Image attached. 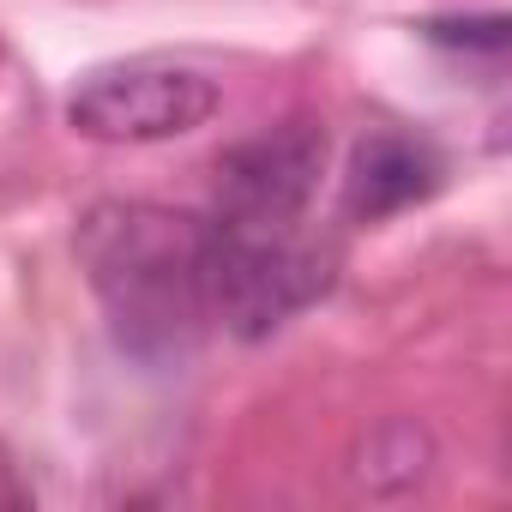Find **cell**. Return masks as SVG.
<instances>
[{"mask_svg":"<svg viewBox=\"0 0 512 512\" xmlns=\"http://www.w3.org/2000/svg\"><path fill=\"white\" fill-rule=\"evenodd\" d=\"M332 247L296 223H223L211 217L205 302L211 320L235 338H266L332 290Z\"/></svg>","mask_w":512,"mask_h":512,"instance_id":"cell-2","label":"cell"},{"mask_svg":"<svg viewBox=\"0 0 512 512\" xmlns=\"http://www.w3.org/2000/svg\"><path fill=\"white\" fill-rule=\"evenodd\" d=\"M217 115V85L199 67L181 61H115V67H91L73 97H67V121L85 139L103 145H157V139H181L193 127H205Z\"/></svg>","mask_w":512,"mask_h":512,"instance_id":"cell-3","label":"cell"},{"mask_svg":"<svg viewBox=\"0 0 512 512\" xmlns=\"http://www.w3.org/2000/svg\"><path fill=\"white\" fill-rule=\"evenodd\" d=\"M326 133L314 121H284L211 163V193L223 223H296L320 187Z\"/></svg>","mask_w":512,"mask_h":512,"instance_id":"cell-4","label":"cell"},{"mask_svg":"<svg viewBox=\"0 0 512 512\" xmlns=\"http://www.w3.org/2000/svg\"><path fill=\"white\" fill-rule=\"evenodd\" d=\"M205 253L211 217L145 199H103L79 223V260L91 272V290L103 296L121 344L139 356H181L211 326Z\"/></svg>","mask_w":512,"mask_h":512,"instance_id":"cell-1","label":"cell"},{"mask_svg":"<svg viewBox=\"0 0 512 512\" xmlns=\"http://www.w3.org/2000/svg\"><path fill=\"white\" fill-rule=\"evenodd\" d=\"M434 187H440V157H434V145L380 127V133H368V139L350 151L344 211H350L356 223H380V217H398V211L422 205Z\"/></svg>","mask_w":512,"mask_h":512,"instance_id":"cell-5","label":"cell"},{"mask_svg":"<svg viewBox=\"0 0 512 512\" xmlns=\"http://www.w3.org/2000/svg\"><path fill=\"white\" fill-rule=\"evenodd\" d=\"M0 506H31V488L19 482V470H13L7 452H0Z\"/></svg>","mask_w":512,"mask_h":512,"instance_id":"cell-6","label":"cell"}]
</instances>
